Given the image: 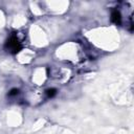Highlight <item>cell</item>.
Segmentation results:
<instances>
[{
	"instance_id": "obj_2",
	"label": "cell",
	"mask_w": 134,
	"mask_h": 134,
	"mask_svg": "<svg viewBox=\"0 0 134 134\" xmlns=\"http://www.w3.org/2000/svg\"><path fill=\"white\" fill-rule=\"evenodd\" d=\"M111 21L113 23L117 24V25L120 24V22H121V16H120L119 10H117V9L112 10V13H111Z\"/></svg>"
},
{
	"instance_id": "obj_1",
	"label": "cell",
	"mask_w": 134,
	"mask_h": 134,
	"mask_svg": "<svg viewBox=\"0 0 134 134\" xmlns=\"http://www.w3.org/2000/svg\"><path fill=\"white\" fill-rule=\"evenodd\" d=\"M5 48L7 49V51H9L10 53L15 54V53H18L21 49H22V45H21V42L19 41V39L17 38L16 35H12L6 43H5Z\"/></svg>"
},
{
	"instance_id": "obj_3",
	"label": "cell",
	"mask_w": 134,
	"mask_h": 134,
	"mask_svg": "<svg viewBox=\"0 0 134 134\" xmlns=\"http://www.w3.org/2000/svg\"><path fill=\"white\" fill-rule=\"evenodd\" d=\"M47 95H48V97H52L57 92H55V89H48L47 91Z\"/></svg>"
},
{
	"instance_id": "obj_4",
	"label": "cell",
	"mask_w": 134,
	"mask_h": 134,
	"mask_svg": "<svg viewBox=\"0 0 134 134\" xmlns=\"http://www.w3.org/2000/svg\"><path fill=\"white\" fill-rule=\"evenodd\" d=\"M17 93H18V90H17V89H13V90L10 91L9 95H15V94H17Z\"/></svg>"
}]
</instances>
